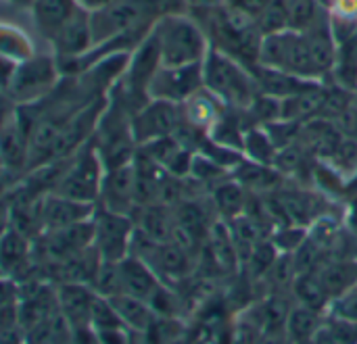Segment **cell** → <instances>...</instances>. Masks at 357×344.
Listing matches in <instances>:
<instances>
[{
  "mask_svg": "<svg viewBox=\"0 0 357 344\" xmlns=\"http://www.w3.org/2000/svg\"><path fill=\"white\" fill-rule=\"evenodd\" d=\"M203 84L226 109L247 111L261 94L251 67L211 46L203 61Z\"/></svg>",
  "mask_w": 357,
  "mask_h": 344,
  "instance_id": "6da1fadb",
  "label": "cell"
},
{
  "mask_svg": "<svg viewBox=\"0 0 357 344\" xmlns=\"http://www.w3.org/2000/svg\"><path fill=\"white\" fill-rule=\"evenodd\" d=\"M155 33L161 48V63L167 67L203 63L209 52L203 27L188 13L161 17L155 23Z\"/></svg>",
  "mask_w": 357,
  "mask_h": 344,
  "instance_id": "7a4b0ae2",
  "label": "cell"
},
{
  "mask_svg": "<svg viewBox=\"0 0 357 344\" xmlns=\"http://www.w3.org/2000/svg\"><path fill=\"white\" fill-rule=\"evenodd\" d=\"M257 65L268 69H278L303 79L324 81V75L320 73L314 61L305 33L297 29H284L264 36L259 44Z\"/></svg>",
  "mask_w": 357,
  "mask_h": 344,
  "instance_id": "3957f363",
  "label": "cell"
},
{
  "mask_svg": "<svg viewBox=\"0 0 357 344\" xmlns=\"http://www.w3.org/2000/svg\"><path fill=\"white\" fill-rule=\"evenodd\" d=\"M105 178V165L96 146L82 148L71 165L61 173L52 192L67 196L77 203L94 205L100 196V186Z\"/></svg>",
  "mask_w": 357,
  "mask_h": 344,
  "instance_id": "277c9868",
  "label": "cell"
},
{
  "mask_svg": "<svg viewBox=\"0 0 357 344\" xmlns=\"http://www.w3.org/2000/svg\"><path fill=\"white\" fill-rule=\"evenodd\" d=\"M92 224H94L92 247L96 249L102 261H121L130 255V244L136 230L132 217L98 207L94 211Z\"/></svg>",
  "mask_w": 357,
  "mask_h": 344,
  "instance_id": "5b68a950",
  "label": "cell"
},
{
  "mask_svg": "<svg viewBox=\"0 0 357 344\" xmlns=\"http://www.w3.org/2000/svg\"><path fill=\"white\" fill-rule=\"evenodd\" d=\"M203 63L182 65V67H167L161 65L151 79L149 86V100H165L184 104L192 94L203 90Z\"/></svg>",
  "mask_w": 357,
  "mask_h": 344,
  "instance_id": "8992f818",
  "label": "cell"
},
{
  "mask_svg": "<svg viewBox=\"0 0 357 344\" xmlns=\"http://www.w3.org/2000/svg\"><path fill=\"white\" fill-rule=\"evenodd\" d=\"M182 125V104L165 100H149L132 115V132L138 146L153 140L174 136Z\"/></svg>",
  "mask_w": 357,
  "mask_h": 344,
  "instance_id": "52a82bcc",
  "label": "cell"
},
{
  "mask_svg": "<svg viewBox=\"0 0 357 344\" xmlns=\"http://www.w3.org/2000/svg\"><path fill=\"white\" fill-rule=\"evenodd\" d=\"M100 207L119 215L132 217L138 209V192H136V169L134 161L105 169L102 186H100Z\"/></svg>",
  "mask_w": 357,
  "mask_h": 344,
  "instance_id": "ba28073f",
  "label": "cell"
},
{
  "mask_svg": "<svg viewBox=\"0 0 357 344\" xmlns=\"http://www.w3.org/2000/svg\"><path fill=\"white\" fill-rule=\"evenodd\" d=\"M50 42L65 61H77L84 54H88L94 46L90 10L79 6L75 10V15L54 33V38Z\"/></svg>",
  "mask_w": 357,
  "mask_h": 344,
  "instance_id": "9c48e42d",
  "label": "cell"
},
{
  "mask_svg": "<svg viewBox=\"0 0 357 344\" xmlns=\"http://www.w3.org/2000/svg\"><path fill=\"white\" fill-rule=\"evenodd\" d=\"M56 79L54 63L46 56L27 58L25 63L17 65V71L10 81V94H15L19 100H31L33 96L48 90Z\"/></svg>",
  "mask_w": 357,
  "mask_h": 344,
  "instance_id": "30bf717a",
  "label": "cell"
},
{
  "mask_svg": "<svg viewBox=\"0 0 357 344\" xmlns=\"http://www.w3.org/2000/svg\"><path fill=\"white\" fill-rule=\"evenodd\" d=\"M94 211H96L94 205L77 203L67 196L50 192L40 207V219H42V228L46 232H52V230L69 228V226L92 219Z\"/></svg>",
  "mask_w": 357,
  "mask_h": 344,
  "instance_id": "8fae6325",
  "label": "cell"
},
{
  "mask_svg": "<svg viewBox=\"0 0 357 344\" xmlns=\"http://www.w3.org/2000/svg\"><path fill=\"white\" fill-rule=\"evenodd\" d=\"M119 274H121V295H130L146 303L163 284L161 278L153 272V267L134 255H128L126 259L119 261Z\"/></svg>",
  "mask_w": 357,
  "mask_h": 344,
  "instance_id": "7c38bea8",
  "label": "cell"
},
{
  "mask_svg": "<svg viewBox=\"0 0 357 344\" xmlns=\"http://www.w3.org/2000/svg\"><path fill=\"white\" fill-rule=\"evenodd\" d=\"M94 301H96V292L88 284L67 282L59 290V303H61L63 318L67 320L69 326H75V328L90 326Z\"/></svg>",
  "mask_w": 357,
  "mask_h": 344,
  "instance_id": "4fadbf2b",
  "label": "cell"
},
{
  "mask_svg": "<svg viewBox=\"0 0 357 344\" xmlns=\"http://www.w3.org/2000/svg\"><path fill=\"white\" fill-rule=\"evenodd\" d=\"M79 8L77 0H33L31 13L38 29L48 40L54 38V33L75 15Z\"/></svg>",
  "mask_w": 357,
  "mask_h": 344,
  "instance_id": "5bb4252c",
  "label": "cell"
},
{
  "mask_svg": "<svg viewBox=\"0 0 357 344\" xmlns=\"http://www.w3.org/2000/svg\"><path fill=\"white\" fill-rule=\"evenodd\" d=\"M138 211H140V217H138L136 228L140 232H144L155 242H172L174 232H176L174 207L155 203V205L138 207Z\"/></svg>",
  "mask_w": 357,
  "mask_h": 344,
  "instance_id": "9a60e30c",
  "label": "cell"
},
{
  "mask_svg": "<svg viewBox=\"0 0 357 344\" xmlns=\"http://www.w3.org/2000/svg\"><path fill=\"white\" fill-rule=\"evenodd\" d=\"M109 303L113 305L115 313L119 315L121 324L128 330L144 334L157 322V313L142 299H136V297H130V295H115V297L109 299Z\"/></svg>",
  "mask_w": 357,
  "mask_h": 344,
  "instance_id": "2e32d148",
  "label": "cell"
},
{
  "mask_svg": "<svg viewBox=\"0 0 357 344\" xmlns=\"http://www.w3.org/2000/svg\"><path fill=\"white\" fill-rule=\"evenodd\" d=\"M328 77L335 86L347 92H357V31L337 42V54Z\"/></svg>",
  "mask_w": 357,
  "mask_h": 344,
  "instance_id": "e0dca14e",
  "label": "cell"
},
{
  "mask_svg": "<svg viewBox=\"0 0 357 344\" xmlns=\"http://www.w3.org/2000/svg\"><path fill=\"white\" fill-rule=\"evenodd\" d=\"M29 138H31V134L25 132L21 121L10 117L6 121V125L0 130V161L15 169L21 167L27 157Z\"/></svg>",
  "mask_w": 357,
  "mask_h": 344,
  "instance_id": "ac0fdd59",
  "label": "cell"
},
{
  "mask_svg": "<svg viewBox=\"0 0 357 344\" xmlns=\"http://www.w3.org/2000/svg\"><path fill=\"white\" fill-rule=\"evenodd\" d=\"M211 198H213V205L218 207L220 215L228 221L243 215L247 209V203H249L247 201V188H243L232 175H228L224 182L213 186Z\"/></svg>",
  "mask_w": 357,
  "mask_h": 344,
  "instance_id": "d6986e66",
  "label": "cell"
},
{
  "mask_svg": "<svg viewBox=\"0 0 357 344\" xmlns=\"http://www.w3.org/2000/svg\"><path fill=\"white\" fill-rule=\"evenodd\" d=\"M322 324H324V313L297 303L291 307L284 334H287L289 343H312V338L322 328Z\"/></svg>",
  "mask_w": 357,
  "mask_h": 344,
  "instance_id": "ffe728a7",
  "label": "cell"
},
{
  "mask_svg": "<svg viewBox=\"0 0 357 344\" xmlns=\"http://www.w3.org/2000/svg\"><path fill=\"white\" fill-rule=\"evenodd\" d=\"M291 295L297 299L299 305L303 307H310L314 311H320V313H326L328 307H331V297L328 292L324 290L320 278L316 272H307V274H299L293 282V290Z\"/></svg>",
  "mask_w": 357,
  "mask_h": 344,
  "instance_id": "44dd1931",
  "label": "cell"
},
{
  "mask_svg": "<svg viewBox=\"0 0 357 344\" xmlns=\"http://www.w3.org/2000/svg\"><path fill=\"white\" fill-rule=\"evenodd\" d=\"M29 259V240L17 228L6 230L0 236V269L2 272H17Z\"/></svg>",
  "mask_w": 357,
  "mask_h": 344,
  "instance_id": "7402d4cb",
  "label": "cell"
},
{
  "mask_svg": "<svg viewBox=\"0 0 357 344\" xmlns=\"http://www.w3.org/2000/svg\"><path fill=\"white\" fill-rule=\"evenodd\" d=\"M243 155L249 161H255V163L272 165L274 167L278 148L272 142V138H270V134L266 132L264 125H251L245 132V138H243Z\"/></svg>",
  "mask_w": 357,
  "mask_h": 344,
  "instance_id": "603a6c76",
  "label": "cell"
},
{
  "mask_svg": "<svg viewBox=\"0 0 357 344\" xmlns=\"http://www.w3.org/2000/svg\"><path fill=\"white\" fill-rule=\"evenodd\" d=\"M326 15L337 42L357 31V0H328Z\"/></svg>",
  "mask_w": 357,
  "mask_h": 344,
  "instance_id": "cb8c5ba5",
  "label": "cell"
},
{
  "mask_svg": "<svg viewBox=\"0 0 357 344\" xmlns=\"http://www.w3.org/2000/svg\"><path fill=\"white\" fill-rule=\"evenodd\" d=\"M287 10H289V29H297V31L310 29L326 15V8L322 6L320 0H287Z\"/></svg>",
  "mask_w": 357,
  "mask_h": 344,
  "instance_id": "d4e9b609",
  "label": "cell"
},
{
  "mask_svg": "<svg viewBox=\"0 0 357 344\" xmlns=\"http://www.w3.org/2000/svg\"><path fill=\"white\" fill-rule=\"evenodd\" d=\"M0 56L21 61L31 56V44L27 38L10 27H0Z\"/></svg>",
  "mask_w": 357,
  "mask_h": 344,
  "instance_id": "484cf974",
  "label": "cell"
},
{
  "mask_svg": "<svg viewBox=\"0 0 357 344\" xmlns=\"http://www.w3.org/2000/svg\"><path fill=\"white\" fill-rule=\"evenodd\" d=\"M324 328L341 344H357V324L324 313Z\"/></svg>",
  "mask_w": 357,
  "mask_h": 344,
  "instance_id": "4316f807",
  "label": "cell"
},
{
  "mask_svg": "<svg viewBox=\"0 0 357 344\" xmlns=\"http://www.w3.org/2000/svg\"><path fill=\"white\" fill-rule=\"evenodd\" d=\"M328 315H335V318H343V320H349V322H356L357 324V284L351 286L347 292H343L341 297H337L328 311Z\"/></svg>",
  "mask_w": 357,
  "mask_h": 344,
  "instance_id": "83f0119b",
  "label": "cell"
},
{
  "mask_svg": "<svg viewBox=\"0 0 357 344\" xmlns=\"http://www.w3.org/2000/svg\"><path fill=\"white\" fill-rule=\"evenodd\" d=\"M270 2H272V0H228L226 4H228L232 10H236L238 15H243V17H247V19H251V21H257L259 15L268 8Z\"/></svg>",
  "mask_w": 357,
  "mask_h": 344,
  "instance_id": "f1b7e54d",
  "label": "cell"
},
{
  "mask_svg": "<svg viewBox=\"0 0 357 344\" xmlns=\"http://www.w3.org/2000/svg\"><path fill=\"white\" fill-rule=\"evenodd\" d=\"M15 305V288L10 282L0 280V311L10 309Z\"/></svg>",
  "mask_w": 357,
  "mask_h": 344,
  "instance_id": "f546056e",
  "label": "cell"
},
{
  "mask_svg": "<svg viewBox=\"0 0 357 344\" xmlns=\"http://www.w3.org/2000/svg\"><path fill=\"white\" fill-rule=\"evenodd\" d=\"M312 344H341L326 328H324V324H322V328L316 332V336L312 338Z\"/></svg>",
  "mask_w": 357,
  "mask_h": 344,
  "instance_id": "4dcf8cb0",
  "label": "cell"
},
{
  "mask_svg": "<svg viewBox=\"0 0 357 344\" xmlns=\"http://www.w3.org/2000/svg\"><path fill=\"white\" fill-rule=\"evenodd\" d=\"M79 6H84L86 10H96V8H102L105 4L113 2V0H77Z\"/></svg>",
  "mask_w": 357,
  "mask_h": 344,
  "instance_id": "1f68e13d",
  "label": "cell"
},
{
  "mask_svg": "<svg viewBox=\"0 0 357 344\" xmlns=\"http://www.w3.org/2000/svg\"><path fill=\"white\" fill-rule=\"evenodd\" d=\"M8 119H10V117H8V113H6V104L0 100V130L6 125V121H8Z\"/></svg>",
  "mask_w": 357,
  "mask_h": 344,
  "instance_id": "d6a6232c",
  "label": "cell"
},
{
  "mask_svg": "<svg viewBox=\"0 0 357 344\" xmlns=\"http://www.w3.org/2000/svg\"><path fill=\"white\" fill-rule=\"evenodd\" d=\"M10 2H15V4H23V6H31V2H33V0H10Z\"/></svg>",
  "mask_w": 357,
  "mask_h": 344,
  "instance_id": "836d02e7",
  "label": "cell"
}]
</instances>
